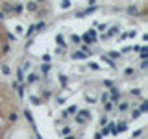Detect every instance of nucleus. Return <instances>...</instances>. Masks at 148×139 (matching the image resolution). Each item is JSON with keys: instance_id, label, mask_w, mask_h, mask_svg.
I'll return each instance as SVG.
<instances>
[{"instance_id": "37998d69", "label": "nucleus", "mask_w": 148, "mask_h": 139, "mask_svg": "<svg viewBox=\"0 0 148 139\" xmlns=\"http://www.w3.org/2000/svg\"><path fill=\"white\" fill-rule=\"evenodd\" d=\"M63 52H65V48H61V46H57V48H56V54H57V56H61Z\"/></svg>"}, {"instance_id": "b1692460", "label": "nucleus", "mask_w": 148, "mask_h": 139, "mask_svg": "<svg viewBox=\"0 0 148 139\" xmlns=\"http://www.w3.org/2000/svg\"><path fill=\"white\" fill-rule=\"evenodd\" d=\"M76 113H78V106H76V104H74V106H69V109H67V115H72V117H74Z\"/></svg>"}, {"instance_id": "f704fd0d", "label": "nucleus", "mask_w": 148, "mask_h": 139, "mask_svg": "<svg viewBox=\"0 0 148 139\" xmlns=\"http://www.w3.org/2000/svg\"><path fill=\"white\" fill-rule=\"evenodd\" d=\"M124 74H126V76H131V74H133V67H126V69H124Z\"/></svg>"}, {"instance_id": "5fc2aeb1", "label": "nucleus", "mask_w": 148, "mask_h": 139, "mask_svg": "<svg viewBox=\"0 0 148 139\" xmlns=\"http://www.w3.org/2000/svg\"><path fill=\"white\" fill-rule=\"evenodd\" d=\"M35 2H37V4H43V2H46V0H35Z\"/></svg>"}, {"instance_id": "ddd939ff", "label": "nucleus", "mask_w": 148, "mask_h": 139, "mask_svg": "<svg viewBox=\"0 0 148 139\" xmlns=\"http://www.w3.org/2000/svg\"><path fill=\"white\" fill-rule=\"evenodd\" d=\"M26 82H28L30 85H32V83H37V82H39V76H37L35 73H30V74H28V78H26Z\"/></svg>"}, {"instance_id": "1a4fd4ad", "label": "nucleus", "mask_w": 148, "mask_h": 139, "mask_svg": "<svg viewBox=\"0 0 148 139\" xmlns=\"http://www.w3.org/2000/svg\"><path fill=\"white\" fill-rule=\"evenodd\" d=\"M56 43H57V46H61V48H67V41H65V37L61 34L56 35Z\"/></svg>"}, {"instance_id": "7ed1b4c3", "label": "nucleus", "mask_w": 148, "mask_h": 139, "mask_svg": "<svg viewBox=\"0 0 148 139\" xmlns=\"http://www.w3.org/2000/svg\"><path fill=\"white\" fill-rule=\"evenodd\" d=\"M109 100L113 102V104H119V100H120V91L117 89L115 85L111 87V93H109Z\"/></svg>"}, {"instance_id": "58836bf2", "label": "nucleus", "mask_w": 148, "mask_h": 139, "mask_svg": "<svg viewBox=\"0 0 148 139\" xmlns=\"http://www.w3.org/2000/svg\"><path fill=\"white\" fill-rule=\"evenodd\" d=\"M126 35H128V37H131V39H133L135 35H137V30H130V32H126Z\"/></svg>"}, {"instance_id": "f03ea898", "label": "nucleus", "mask_w": 148, "mask_h": 139, "mask_svg": "<svg viewBox=\"0 0 148 139\" xmlns=\"http://www.w3.org/2000/svg\"><path fill=\"white\" fill-rule=\"evenodd\" d=\"M95 11H98V7H96V6H87L83 11H76L74 17H76V19H83V17H87V15H93Z\"/></svg>"}, {"instance_id": "f257e3e1", "label": "nucleus", "mask_w": 148, "mask_h": 139, "mask_svg": "<svg viewBox=\"0 0 148 139\" xmlns=\"http://www.w3.org/2000/svg\"><path fill=\"white\" fill-rule=\"evenodd\" d=\"M80 37H81V41H83L85 45H95V43L98 41V39H96V37H98V34H96V30H95V28L87 30L83 35H80Z\"/></svg>"}, {"instance_id": "c756f323", "label": "nucleus", "mask_w": 148, "mask_h": 139, "mask_svg": "<svg viewBox=\"0 0 148 139\" xmlns=\"http://www.w3.org/2000/svg\"><path fill=\"white\" fill-rule=\"evenodd\" d=\"M69 134H72V128H71V126H63V130H61V136H69Z\"/></svg>"}, {"instance_id": "a878e982", "label": "nucleus", "mask_w": 148, "mask_h": 139, "mask_svg": "<svg viewBox=\"0 0 148 139\" xmlns=\"http://www.w3.org/2000/svg\"><path fill=\"white\" fill-rule=\"evenodd\" d=\"M87 69H91V71H100V65H98V63H95V61H89Z\"/></svg>"}, {"instance_id": "09e8293b", "label": "nucleus", "mask_w": 148, "mask_h": 139, "mask_svg": "<svg viewBox=\"0 0 148 139\" xmlns=\"http://www.w3.org/2000/svg\"><path fill=\"white\" fill-rule=\"evenodd\" d=\"M131 95H135V97H139V95H141V91H139V89H131Z\"/></svg>"}, {"instance_id": "20e7f679", "label": "nucleus", "mask_w": 148, "mask_h": 139, "mask_svg": "<svg viewBox=\"0 0 148 139\" xmlns=\"http://www.w3.org/2000/svg\"><path fill=\"white\" fill-rule=\"evenodd\" d=\"M24 9H28L30 13H35V11L39 9V4L35 2V0H28V2L24 4Z\"/></svg>"}, {"instance_id": "ea45409f", "label": "nucleus", "mask_w": 148, "mask_h": 139, "mask_svg": "<svg viewBox=\"0 0 148 139\" xmlns=\"http://www.w3.org/2000/svg\"><path fill=\"white\" fill-rule=\"evenodd\" d=\"M7 41H9V43L17 41V35H13V34H7Z\"/></svg>"}, {"instance_id": "603ef678", "label": "nucleus", "mask_w": 148, "mask_h": 139, "mask_svg": "<svg viewBox=\"0 0 148 139\" xmlns=\"http://www.w3.org/2000/svg\"><path fill=\"white\" fill-rule=\"evenodd\" d=\"M85 100H87L89 104H93V102H96V98H91V97H87V98H85Z\"/></svg>"}, {"instance_id": "c9c22d12", "label": "nucleus", "mask_w": 148, "mask_h": 139, "mask_svg": "<svg viewBox=\"0 0 148 139\" xmlns=\"http://www.w3.org/2000/svg\"><path fill=\"white\" fill-rule=\"evenodd\" d=\"M50 97H52V91H50V89L43 91V98H45V100H46V98H50Z\"/></svg>"}, {"instance_id": "473e14b6", "label": "nucleus", "mask_w": 148, "mask_h": 139, "mask_svg": "<svg viewBox=\"0 0 148 139\" xmlns=\"http://www.w3.org/2000/svg\"><path fill=\"white\" fill-rule=\"evenodd\" d=\"M128 108H130V106H128V102H120V104H119V111H120V113H122V111H126Z\"/></svg>"}, {"instance_id": "7c9ffc66", "label": "nucleus", "mask_w": 148, "mask_h": 139, "mask_svg": "<svg viewBox=\"0 0 148 139\" xmlns=\"http://www.w3.org/2000/svg\"><path fill=\"white\" fill-rule=\"evenodd\" d=\"M107 100H109V93H107V91H104V93H102V97H100V102L104 104V102H107Z\"/></svg>"}, {"instance_id": "5701e85b", "label": "nucleus", "mask_w": 148, "mask_h": 139, "mask_svg": "<svg viewBox=\"0 0 148 139\" xmlns=\"http://www.w3.org/2000/svg\"><path fill=\"white\" fill-rule=\"evenodd\" d=\"M71 6H72V2H71V0H61V4H59V7H61V9H69Z\"/></svg>"}, {"instance_id": "c85d7f7f", "label": "nucleus", "mask_w": 148, "mask_h": 139, "mask_svg": "<svg viewBox=\"0 0 148 139\" xmlns=\"http://www.w3.org/2000/svg\"><path fill=\"white\" fill-rule=\"evenodd\" d=\"M57 78H59V82H61V85H63V87H67V82H69V78H67V76H65V74H59V76H57Z\"/></svg>"}, {"instance_id": "4c0bfd02", "label": "nucleus", "mask_w": 148, "mask_h": 139, "mask_svg": "<svg viewBox=\"0 0 148 139\" xmlns=\"http://www.w3.org/2000/svg\"><path fill=\"white\" fill-rule=\"evenodd\" d=\"M104 85H106V87H109V89H111V87L115 85V82H113V80H104Z\"/></svg>"}, {"instance_id": "423d86ee", "label": "nucleus", "mask_w": 148, "mask_h": 139, "mask_svg": "<svg viewBox=\"0 0 148 139\" xmlns=\"http://www.w3.org/2000/svg\"><path fill=\"white\" fill-rule=\"evenodd\" d=\"M126 13L130 15V17H139L143 11H139V7H135V6H128L126 7Z\"/></svg>"}, {"instance_id": "49530a36", "label": "nucleus", "mask_w": 148, "mask_h": 139, "mask_svg": "<svg viewBox=\"0 0 148 139\" xmlns=\"http://www.w3.org/2000/svg\"><path fill=\"white\" fill-rule=\"evenodd\" d=\"M146 67H148V61H146V59H143V63H141V69H143V71H145V69H146Z\"/></svg>"}, {"instance_id": "9d476101", "label": "nucleus", "mask_w": 148, "mask_h": 139, "mask_svg": "<svg viewBox=\"0 0 148 139\" xmlns=\"http://www.w3.org/2000/svg\"><path fill=\"white\" fill-rule=\"evenodd\" d=\"M24 117L28 119V122H30V124H32V128H33V130H35V132H37V128H35V122H33V117H32V111H30V109H24Z\"/></svg>"}, {"instance_id": "8fccbe9b", "label": "nucleus", "mask_w": 148, "mask_h": 139, "mask_svg": "<svg viewBox=\"0 0 148 139\" xmlns=\"http://www.w3.org/2000/svg\"><path fill=\"white\" fill-rule=\"evenodd\" d=\"M32 102H33V104H41V100H39L37 97H32Z\"/></svg>"}, {"instance_id": "f3484780", "label": "nucleus", "mask_w": 148, "mask_h": 139, "mask_svg": "<svg viewBox=\"0 0 148 139\" xmlns=\"http://www.w3.org/2000/svg\"><path fill=\"white\" fill-rule=\"evenodd\" d=\"M39 69H41V73H43V74H45V76H46V74L50 73V69H52V65H50V63H45V61H43V65L39 67Z\"/></svg>"}, {"instance_id": "2eb2a0df", "label": "nucleus", "mask_w": 148, "mask_h": 139, "mask_svg": "<svg viewBox=\"0 0 148 139\" xmlns=\"http://www.w3.org/2000/svg\"><path fill=\"white\" fill-rule=\"evenodd\" d=\"M2 11H4V13H13V4L4 2V4H2Z\"/></svg>"}, {"instance_id": "6ab92c4d", "label": "nucleus", "mask_w": 148, "mask_h": 139, "mask_svg": "<svg viewBox=\"0 0 148 139\" xmlns=\"http://www.w3.org/2000/svg\"><path fill=\"white\" fill-rule=\"evenodd\" d=\"M33 34H35V24H32V26H30L28 28V30H26L24 32V35H26V39H32V35Z\"/></svg>"}, {"instance_id": "393cba45", "label": "nucleus", "mask_w": 148, "mask_h": 139, "mask_svg": "<svg viewBox=\"0 0 148 139\" xmlns=\"http://www.w3.org/2000/svg\"><path fill=\"white\" fill-rule=\"evenodd\" d=\"M74 121H76L78 122V124H85V122H87V119H83V117H81V115H74Z\"/></svg>"}, {"instance_id": "4be33fe9", "label": "nucleus", "mask_w": 148, "mask_h": 139, "mask_svg": "<svg viewBox=\"0 0 148 139\" xmlns=\"http://www.w3.org/2000/svg\"><path fill=\"white\" fill-rule=\"evenodd\" d=\"M0 71H2L4 76H9V74H11V67L9 65H2V67H0Z\"/></svg>"}, {"instance_id": "6e6552de", "label": "nucleus", "mask_w": 148, "mask_h": 139, "mask_svg": "<svg viewBox=\"0 0 148 139\" xmlns=\"http://www.w3.org/2000/svg\"><path fill=\"white\" fill-rule=\"evenodd\" d=\"M13 13L15 15H22V13H24V4H21V2L13 4Z\"/></svg>"}, {"instance_id": "2f4dec72", "label": "nucleus", "mask_w": 148, "mask_h": 139, "mask_svg": "<svg viewBox=\"0 0 148 139\" xmlns=\"http://www.w3.org/2000/svg\"><path fill=\"white\" fill-rule=\"evenodd\" d=\"M139 111H141V113H146V111H148V102H146V100H143V104H141V108H139Z\"/></svg>"}, {"instance_id": "e433bc0d", "label": "nucleus", "mask_w": 148, "mask_h": 139, "mask_svg": "<svg viewBox=\"0 0 148 139\" xmlns=\"http://www.w3.org/2000/svg\"><path fill=\"white\" fill-rule=\"evenodd\" d=\"M139 117H141V111H139V109H133V111H131V119H139Z\"/></svg>"}, {"instance_id": "412c9836", "label": "nucleus", "mask_w": 148, "mask_h": 139, "mask_svg": "<svg viewBox=\"0 0 148 139\" xmlns=\"http://www.w3.org/2000/svg\"><path fill=\"white\" fill-rule=\"evenodd\" d=\"M95 30H98V32H106L107 30V26H109V24H106V22H104V24H102V22H95Z\"/></svg>"}, {"instance_id": "39448f33", "label": "nucleus", "mask_w": 148, "mask_h": 139, "mask_svg": "<svg viewBox=\"0 0 148 139\" xmlns=\"http://www.w3.org/2000/svg\"><path fill=\"white\" fill-rule=\"evenodd\" d=\"M71 59H74V61H80V59H89V56L85 52H81V50H76V52L71 54Z\"/></svg>"}, {"instance_id": "72a5a7b5", "label": "nucleus", "mask_w": 148, "mask_h": 139, "mask_svg": "<svg viewBox=\"0 0 148 139\" xmlns=\"http://www.w3.org/2000/svg\"><path fill=\"white\" fill-rule=\"evenodd\" d=\"M139 52H141V59H146V56H148V48H146V46H143Z\"/></svg>"}, {"instance_id": "de8ad7c7", "label": "nucleus", "mask_w": 148, "mask_h": 139, "mask_svg": "<svg viewBox=\"0 0 148 139\" xmlns=\"http://www.w3.org/2000/svg\"><path fill=\"white\" fill-rule=\"evenodd\" d=\"M141 134H143V128H139L137 132H133V137H139V136H141Z\"/></svg>"}, {"instance_id": "0eeeda50", "label": "nucleus", "mask_w": 148, "mask_h": 139, "mask_svg": "<svg viewBox=\"0 0 148 139\" xmlns=\"http://www.w3.org/2000/svg\"><path fill=\"white\" fill-rule=\"evenodd\" d=\"M119 24H113V26H107V37H113V35H119Z\"/></svg>"}, {"instance_id": "864d4df0", "label": "nucleus", "mask_w": 148, "mask_h": 139, "mask_svg": "<svg viewBox=\"0 0 148 139\" xmlns=\"http://www.w3.org/2000/svg\"><path fill=\"white\" fill-rule=\"evenodd\" d=\"M0 19H6V13H4L2 9H0Z\"/></svg>"}, {"instance_id": "f8f14e48", "label": "nucleus", "mask_w": 148, "mask_h": 139, "mask_svg": "<svg viewBox=\"0 0 148 139\" xmlns=\"http://www.w3.org/2000/svg\"><path fill=\"white\" fill-rule=\"evenodd\" d=\"M13 89L19 93V97H24V89H22V85H21V82H13Z\"/></svg>"}, {"instance_id": "c03bdc74", "label": "nucleus", "mask_w": 148, "mask_h": 139, "mask_svg": "<svg viewBox=\"0 0 148 139\" xmlns=\"http://www.w3.org/2000/svg\"><path fill=\"white\" fill-rule=\"evenodd\" d=\"M126 37H128V35H126V32H124V34H120V37H117V41H124Z\"/></svg>"}, {"instance_id": "aec40b11", "label": "nucleus", "mask_w": 148, "mask_h": 139, "mask_svg": "<svg viewBox=\"0 0 148 139\" xmlns=\"http://www.w3.org/2000/svg\"><path fill=\"white\" fill-rule=\"evenodd\" d=\"M78 115H81V117L87 119V121L91 119V111H89V109H78Z\"/></svg>"}, {"instance_id": "bb28decb", "label": "nucleus", "mask_w": 148, "mask_h": 139, "mask_svg": "<svg viewBox=\"0 0 148 139\" xmlns=\"http://www.w3.org/2000/svg\"><path fill=\"white\" fill-rule=\"evenodd\" d=\"M22 80H24V71L21 67V69H17V82H22Z\"/></svg>"}, {"instance_id": "dca6fc26", "label": "nucleus", "mask_w": 148, "mask_h": 139, "mask_svg": "<svg viewBox=\"0 0 148 139\" xmlns=\"http://www.w3.org/2000/svg\"><path fill=\"white\" fill-rule=\"evenodd\" d=\"M69 39H71L72 45H81V37L78 34H71V37H69Z\"/></svg>"}, {"instance_id": "4468645a", "label": "nucleus", "mask_w": 148, "mask_h": 139, "mask_svg": "<svg viewBox=\"0 0 148 139\" xmlns=\"http://www.w3.org/2000/svg\"><path fill=\"white\" fill-rule=\"evenodd\" d=\"M46 28H48L46 21H39V22H35V32H43V30H46Z\"/></svg>"}, {"instance_id": "79ce46f5", "label": "nucleus", "mask_w": 148, "mask_h": 139, "mask_svg": "<svg viewBox=\"0 0 148 139\" xmlns=\"http://www.w3.org/2000/svg\"><path fill=\"white\" fill-rule=\"evenodd\" d=\"M50 59H52V58H50V54H45V56H43V61H45V63H50Z\"/></svg>"}, {"instance_id": "3c124183", "label": "nucleus", "mask_w": 148, "mask_h": 139, "mask_svg": "<svg viewBox=\"0 0 148 139\" xmlns=\"http://www.w3.org/2000/svg\"><path fill=\"white\" fill-rule=\"evenodd\" d=\"M56 102H57V104H63V102H65V98H61V97H57V98H56Z\"/></svg>"}, {"instance_id": "a19ab883", "label": "nucleus", "mask_w": 148, "mask_h": 139, "mask_svg": "<svg viewBox=\"0 0 148 139\" xmlns=\"http://www.w3.org/2000/svg\"><path fill=\"white\" fill-rule=\"evenodd\" d=\"M17 119H19V115H17V113H11V115H9V121H11V122H15Z\"/></svg>"}, {"instance_id": "a211bd4d", "label": "nucleus", "mask_w": 148, "mask_h": 139, "mask_svg": "<svg viewBox=\"0 0 148 139\" xmlns=\"http://www.w3.org/2000/svg\"><path fill=\"white\" fill-rule=\"evenodd\" d=\"M107 58H111V59H120V58H122V54H120L119 50H111V52H107Z\"/></svg>"}, {"instance_id": "9b49d317", "label": "nucleus", "mask_w": 148, "mask_h": 139, "mask_svg": "<svg viewBox=\"0 0 148 139\" xmlns=\"http://www.w3.org/2000/svg\"><path fill=\"white\" fill-rule=\"evenodd\" d=\"M100 59H102V61L104 63H107V65H109V67H113V69H115V67H117V61H115V59H111V58H107V56H100Z\"/></svg>"}, {"instance_id": "cd10ccee", "label": "nucleus", "mask_w": 148, "mask_h": 139, "mask_svg": "<svg viewBox=\"0 0 148 139\" xmlns=\"http://www.w3.org/2000/svg\"><path fill=\"white\" fill-rule=\"evenodd\" d=\"M81 52H85V54H87V56H91L93 52H91V46H89V45H81Z\"/></svg>"}, {"instance_id": "a18cd8bd", "label": "nucleus", "mask_w": 148, "mask_h": 139, "mask_svg": "<svg viewBox=\"0 0 148 139\" xmlns=\"http://www.w3.org/2000/svg\"><path fill=\"white\" fill-rule=\"evenodd\" d=\"M100 124L106 126V124H107V117H102V119H100Z\"/></svg>"}]
</instances>
